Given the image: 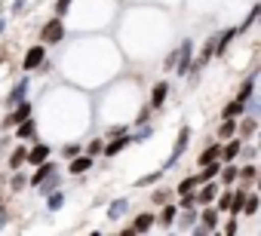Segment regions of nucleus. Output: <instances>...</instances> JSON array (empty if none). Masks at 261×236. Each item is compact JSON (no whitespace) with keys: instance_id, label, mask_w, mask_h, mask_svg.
Wrapping results in <instances>:
<instances>
[{"instance_id":"1","label":"nucleus","mask_w":261,"mask_h":236,"mask_svg":"<svg viewBox=\"0 0 261 236\" xmlns=\"http://www.w3.org/2000/svg\"><path fill=\"white\" fill-rule=\"evenodd\" d=\"M65 40V22L56 16V19H49L43 28H40V43L43 46H56V43H62Z\"/></svg>"},{"instance_id":"2","label":"nucleus","mask_w":261,"mask_h":236,"mask_svg":"<svg viewBox=\"0 0 261 236\" xmlns=\"http://www.w3.org/2000/svg\"><path fill=\"white\" fill-rule=\"evenodd\" d=\"M188 144H191V129H188V126H181V129H178V138H175V148H172L169 160L163 163V172H169V169H172V166L181 160V154L188 151Z\"/></svg>"},{"instance_id":"3","label":"nucleus","mask_w":261,"mask_h":236,"mask_svg":"<svg viewBox=\"0 0 261 236\" xmlns=\"http://www.w3.org/2000/svg\"><path fill=\"white\" fill-rule=\"evenodd\" d=\"M31 110H34V104H31V101H19V104L4 116V123H0V126H4V129H16L22 120H28V116H31Z\"/></svg>"},{"instance_id":"4","label":"nucleus","mask_w":261,"mask_h":236,"mask_svg":"<svg viewBox=\"0 0 261 236\" xmlns=\"http://www.w3.org/2000/svg\"><path fill=\"white\" fill-rule=\"evenodd\" d=\"M46 65V46H28V52H25V58H22V71H40Z\"/></svg>"},{"instance_id":"5","label":"nucleus","mask_w":261,"mask_h":236,"mask_svg":"<svg viewBox=\"0 0 261 236\" xmlns=\"http://www.w3.org/2000/svg\"><path fill=\"white\" fill-rule=\"evenodd\" d=\"M175 62H178V65H175V74H178V77H188V71H194V43H191V40H181Z\"/></svg>"},{"instance_id":"6","label":"nucleus","mask_w":261,"mask_h":236,"mask_svg":"<svg viewBox=\"0 0 261 236\" xmlns=\"http://www.w3.org/2000/svg\"><path fill=\"white\" fill-rule=\"evenodd\" d=\"M218 190H221V184H218V181L197 184V190H194V205H212V202H215V196H218Z\"/></svg>"},{"instance_id":"7","label":"nucleus","mask_w":261,"mask_h":236,"mask_svg":"<svg viewBox=\"0 0 261 236\" xmlns=\"http://www.w3.org/2000/svg\"><path fill=\"white\" fill-rule=\"evenodd\" d=\"M240 148H243V138H227L221 144V154H218V163H237L240 160Z\"/></svg>"},{"instance_id":"8","label":"nucleus","mask_w":261,"mask_h":236,"mask_svg":"<svg viewBox=\"0 0 261 236\" xmlns=\"http://www.w3.org/2000/svg\"><path fill=\"white\" fill-rule=\"evenodd\" d=\"M129 144H133V135H114L111 141H105L101 154H105V157H117V154H123Z\"/></svg>"},{"instance_id":"9","label":"nucleus","mask_w":261,"mask_h":236,"mask_svg":"<svg viewBox=\"0 0 261 236\" xmlns=\"http://www.w3.org/2000/svg\"><path fill=\"white\" fill-rule=\"evenodd\" d=\"M56 172H59V169H56V163H49V160H46V163H40V166L31 172V178H28V187H40V184H43L49 175H56Z\"/></svg>"},{"instance_id":"10","label":"nucleus","mask_w":261,"mask_h":236,"mask_svg":"<svg viewBox=\"0 0 261 236\" xmlns=\"http://www.w3.org/2000/svg\"><path fill=\"white\" fill-rule=\"evenodd\" d=\"M218 218H221V212H215V205H203V212H197V224L206 227L209 233L218 227Z\"/></svg>"},{"instance_id":"11","label":"nucleus","mask_w":261,"mask_h":236,"mask_svg":"<svg viewBox=\"0 0 261 236\" xmlns=\"http://www.w3.org/2000/svg\"><path fill=\"white\" fill-rule=\"evenodd\" d=\"M237 37H240L237 25H233V28H224V31H221L218 37H215V55H224V52H227V46H230V43H233Z\"/></svg>"},{"instance_id":"12","label":"nucleus","mask_w":261,"mask_h":236,"mask_svg":"<svg viewBox=\"0 0 261 236\" xmlns=\"http://www.w3.org/2000/svg\"><path fill=\"white\" fill-rule=\"evenodd\" d=\"M166 98H169V83L166 80H160V83H154V89H151V110H157V107H163L166 104Z\"/></svg>"},{"instance_id":"13","label":"nucleus","mask_w":261,"mask_h":236,"mask_svg":"<svg viewBox=\"0 0 261 236\" xmlns=\"http://www.w3.org/2000/svg\"><path fill=\"white\" fill-rule=\"evenodd\" d=\"M49 154H53V148H49V144H40V141H37V144H34V148H31V151L25 154V160H28L31 166H40V163H46V160H49Z\"/></svg>"},{"instance_id":"14","label":"nucleus","mask_w":261,"mask_h":236,"mask_svg":"<svg viewBox=\"0 0 261 236\" xmlns=\"http://www.w3.org/2000/svg\"><path fill=\"white\" fill-rule=\"evenodd\" d=\"M240 116H246V104L237 101V98H230L224 104V110H221V120H240Z\"/></svg>"},{"instance_id":"15","label":"nucleus","mask_w":261,"mask_h":236,"mask_svg":"<svg viewBox=\"0 0 261 236\" xmlns=\"http://www.w3.org/2000/svg\"><path fill=\"white\" fill-rule=\"evenodd\" d=\"M92 166H95V160H92V157H86V154H80V157H74V160H71L68 172H71V175H86Z\"/></svg>"},{"instance_id":"16","label":"nucleus","mask_w":261,"mask_h":236,"mask_svg":"<svg viewBox=\"0 0 261 236\" xmlns=\"http://www.w3.org/2000/svg\"><path fill=\"white\" fill-rule=\"evenodd\" d=\"M237 172H240L237 163H221V169H218V181H221L224 187H233V184H237Z\"/></svg>"},{"instance_id":"17","label":"nucleus","mask_w":261,"mask_h":236,"mask_svg":"<svg viewBox=\"0 0 261 236\" xmlns=\"http://www.w3.org/2000/svg\"><path fill=\"white\" fill-rule=\"evenodd\" d=\"M25 95H28V77H22L13 89H10V98H7V104L10 107H16L19 101H25Z\"/></svg>"},{"instance_id":"18","label":"nucleus","mask_w":261,"mask_h":236,"mask_svg":"<svg viewBox=\"0 0 261 236\" xmlns=\"http://www.w3.org/2000/svg\"><path fill=\"white\" fill-rule=\"evenodd\" d=\"M175 218H178V205H172V202H166V205H163V212H160V215H154V224H163V227H172V224H175Z\"/></svg>"},{"instance_id":"19","label":"nucleus","mask_w":261,"mask_h":236,"mask_svg":"<svg viewBox=\"0 0 261 236\" xmlns=\"http://www.w3.org/2000/svg\"><path fill=\"white\" fill-rule=\"evenodd\" d=\"M126 212H129V199H126V196H123V199H114V202L108 205V221H120Z\"/></svg>"},{"instance_id":"20","label":"nucleus","mask_w":261,"mask_h":236,"mask_svg":"<svg viewBox=\"0 0 261 236\" xmlns=\"http://www.w3.org/2000/svg\"><path fill=\"white\" fill-rule=\"evenodd\" d=\"M255 129H258V120H255L252 113H249V116H243V123L237 120V138H249Z\"/></svg>"},{"instance_id":"21","label":"nucleus","mask_w":261,"mask_h":236,"mask_svg":"<svg viewBox=\"0 0 261 236\" xmlns=\"http://www.w3.org/2000/svg\"><path fill=\"white\" fill-rule=\"evenodd\" d=\"M65 202H68V193H65L62 187H59V190H53V193H46V209H49V212H59Z\"/></svg>"},{"instance_id":"22","label":"nucleus","mask_w":261,"mask_h":236,"mask_svg":"<svg viewBox=\"0 0 261 236\" xmlns=\"http://www.w3.org/2000/svg\"><path fill=\"white\" fill-rule=\"evenodd\" d=\"M151 227H154V215H151V212H142V215H139V218L133 221V230H136L139 236H145V233H148Z\"/></svg>"},{"instance_id":"23","label":"nucleus","mask_w":261,"mask_h":236,"mask_svg":"<svg viewBox=\"0 0 261 236\" xmlns=\"http://www.w3.org/2000/svg\"><path fill=\"white\" fill-rule=\"evenodd\" d=\"M34 135H37V120H31V116L16 126V138H34Z\"/></svg>"},{"instance_id":"24","label":"nucleus","mask_w":261,"mask_h":236,"mask_svg":"<svg viewBox=\"0 0 261 236\" xmlns=\"http://www.w3.org/2000/svg\"><path fill=\"white\" fill-rule=\"evenodd\" d=\"M252 92H255V74H249L246 80H243V86H240V92H237V101H252Z\"/></svg>"},{"instance_id":"25","label":"nucleus","mask_w":261,"mask_h":236,"mask_svg":"<svg viewBox=\"0 0 261 236\" xmlns=\"http://www.w3.org/2000/svg\"><path fill=\"white\" fill-rule=\"evenodd\" d=\"M218 154H221V144H218V141H212L209 148H203V154H200V160H197V163H200V166H209V163H215V160H218Z\"/></svg>"},{"instance_id":"26","label":"nucleus","mask_w":261,"mask_h":236,"mask_svg":"<svg viewBox=\"0 0 261 236\" xmlns=\"http://www.w3.org/2000/svg\"><path fill=\"white\" fill-rule=\"evenodd\" d=\"M175 221H178L181 230H191V227L197 224V209H178V218H175Z\"/></svg>"},{"instance_id":"27","label":"nucleus","mask_w":261,"mask_h":236,"mask_svg":"<svg viewBox=\"0 0 261 236\" xmlns=\"http://www.w3.org/2000/svg\"><path fill=\"white\" fill-rule=\"evenodd\" d=\"M230 199H233V187L218 190V196H215V212H227V209H230Z\"/></svg>"},{"instance_id":"28","label":"nucleus","mask_w":261,"mask_h":236,"mask_svg":"<svg viewBox=\"0 0 261 236\" xmlns=\"http://www.w3.org/2000/svg\"><path fill=\"white\" fill-rule=\"evenodd\" d=\"M218 141H227V138H233L237 135V120H221V126H218Z\"/></svg>"},{"instance_id":"29","label":"nucleus","mask_w":261,"mask_h":236,"mask_svg":"<svg viewBox=\"0 0 261 236\" xmlns=\"http://www.w3.org/2000/svg\"><path fill=\"white\" fill-rule=\"evenodd\" d=\"M246 193H249V190H233V199H230V209H227V212H230V218H237V215L243 212V202H246Z\"/></svg>"},{"instance_id":"30","label":"nucleus","mask_w":261,"mask_h":236,"mask_svg":"<svg viewBox=\"0 0 261 236\" xmlns=\"http://www.w3.org/2000/svg\"><path fill=\"white\" fill-rule=\"evenodd\" d=\"M25 154H28V148H25V144H19V148L10 154V169H13V172H19V166L25 163Z\"/></svg>"},{"instance_id":"31","label":"nucleus","mask_w":261,"mask_h":236,"mask_svg":"<svg viewBox=\"0 0 261 236\" xmlns=\"http://www.w3.org/2000/svg\"><path fill=\"white\" fill-rule=\"evenodd\" d=\"M194 190H197V178H194V175L185 178V181H178V187H175L178 196H194Z\"/></svg>"},{"instance_id":"32","label":"nucleus","mask_w":261,"mask_h":236,"mask_svg":"<svg viewBox=\"0 0 261 236\" xmlns=\"http://www.w3.org/2000/svg\"><path fill=\"white\" fill-rule=\"evenodd\" d=\"M59 184H62V175L56 172V175H49V178H46V181H43V184H40L37 190H40V193L46 196V193H53V190H59Z\"/></svg>"},{"instance_id":"33","label":"nucleus","mask_w":261,"mask_h":236,"mask_svg":"<svg viewBox=\"0 0 261 236\" xmlns=\"http://www.w3.org/2000/svg\"><path fill=\"white\" fill-rule=\"evenodd\" d=\"M258 13H261V7H258V4H255V7H252V10H249V16H246V22H243V25H240V28H237V31H240V34H246V31H249V28H252V25H255V19H258Z\"/></svg>"},{"instance_id":"34","label":"nucleus","mask_w":261,"mask_h":236,"mask_svg":"<svg viewBox=\"0 0 261 236\" xmlns=\"http://www.w3.org/2000/svg\"><path fill=\"white\" fill-rule=\"evenodd\" d=\"M258 212V193H246V202H243V215H255Z\"/></svg>"},{"instance_id":"35","label":"nucleus","mask_w":261,"mask_h":236,"mask_svg":"<svg viewBox=\"0 0 261 236\" xmlns=\"http://www.w3.org/2000/svg\"><path fill=\"white\" fill-rule=\"evenodd\" d=\"M255 175H258V166H255V163H249V166H243V169L237 172V181H252Z\"/></svg>"},{"instance_id":"36","label":"nucleus","mask_w":261,"mask_h":236,"mask_svg":"<svg viewBox=\"0 0 261 236\" xmlns=\"http://www.w3.org/2000/svg\"><path fill=\"white\" fill-rule=\"evenodd\" d=\"M163 175H166V172H163V169H157V172H151V175H145V178H139V181H136V187H148V184H154V181H160Z\"/></svg>"},{"instance_id":"37","label":"nucleus","mask_w":261,"mask_h":236,"mask_svg":"<svg viewBox=\"0 0 261 236\" xmlns=\"http://www.w3.org/2000/svg\"><path fill=\"white\" fill-rule=\"evenodd\" d=\"M151 202H154V205H166V202H169V190H163V187L154 190V193H151Z\"/></svg>"},{"instance_id":"38","label":"nucleus","mask_w":261,"mask_h":236,"mask_svg":"<svg viewBox=\"0 0 261 236\" xmlns=\"http://www.w3.org/2000/svg\"><path fill=\"white\" fill-rule=\"evenodd\" d=\"M101 148H105V141H101V138H95V141H89V148H86V157H92V160H95V157L101 154Z\"/></svg>"},{"instance_id":"39","label":"nucleus","mask_w":261,"mask_h":236,"mask_svg":"<svg viewBox=\"0 0 261 236\" xmlns=\"http://www.w3.org/2000/svg\"><path fill=\"white\" fill-rule=\"evenodd\" d=\"M80 154H83L80 144H65V148H62V157H68V160H74V157H80Z\"/></svg>"},{"instance_id":"40","label":"nucleus","mask_w":261,"mask_h":236,"mask_svg":"<svg viewBox=\"0 0 261 236\" xmlns=\"http://www.w3.org/2000/svg\"><path fill=\"white\" fill-rule=\"evenodd\" d=\"M71 7H74V0H56V16L62 19V16L71 10Z\"/></svg>"},{"instance_id":"41","label":"nucleus","mask_w":261,"mask_h":236,"mask_svg":"<svg viewBox=\"0 0 261 236\" xmlns=\"http://www.w3.org/2000/svg\"><path fill=\"white\" fill-rule=\"evenodd\" d=\"M237 230H240V224H237V218H230V221L224 224V233H221V236H237Z\"/></svg>"},{"instance_id":"42","label":"nucleus","mask_w":261,"mask_h":236,"mask_svg":"<svg viewBox=\"0 0 261 236\" xmlns=\"http://www.w3.org/2000/svg\"><path fill=\"white\" fill-rule=\"evenodd\" d=\"M25 184H28V178H25V175H19V172H16V175H13V190H22V187H25Z\"/></svg>"},{"instance_id":"43","label":"nucleus","mask_w":261,"mask_h":236,"mask_svg":"<svg viewBox=\"0 0 261 236\" xmlns=\"http://www.w3.org/2000/svg\"><path fill=\"white\" fill-rule=\"evenodd\" d=\"M25 4H28V0H13V4H10V7H13V13H16V16H19V13H22V10H25Z\"/></svg>"},{"instance_id":"44","label":"nucleus","mask_w":261,"mask_h":236,"mask_svg":"<svg viewBox=\"0 0 261 236\" xmlns=\"http://www.w3.org/2000/svg\"><path fill=\"white\" fill-rule=\"evenodd\" d=\"M4 34H7V19L0 16V37H4Z\"/></svg>"},{"instance_id":"45","label":"nucleus","mask_w":261,"mask_h":236,"mask_svg":"<svg viewBox=\"0 0 261 236\" xmlns=\"http://www.w3.org/2000/svg\"><path fill=\"white\" fill-rule=\"evenodd\" d=\"M4 227H7V212L0 209V230H4Z\"/></svg>"},{"instance_id":"46","label":"nucleus","mask_w":261,"mask_h":236,"mask_svg":"<svg viewBox=\"0 0 261 236\" xmlns=\"http://www.w3.org/2000/svg\"><path fill=\"white\" fill-rule=\"evenodd\" d=\"M120 236H139V233H136V230H133V227H129V230H123V233H120Z\"/></svg>"},{"instance_id":"47","label":"nucleus","mask_w":261,"mask_h":236,"mask_svg":"<svg viewBox=\"0 0 261 236\" xmlns=\"http://www.w3.org/2000/svg\"><path fill=\"white\" fill-rule=\"evenodd\" d=\"M89 236H101V233H98V230H92V233H89Z\"/></svg>"},{"instance_id":"48","label":"nucleus","mask_w":261,"mask_h":236,"mask_svg":"<svg viewBox=\"0 0 261 236\" xmlns=\"http://www.w3.org/2000/svg\"><path fill=\"white\" fill-rule=\"evenodd\" d=\"M209 236H221V233H215V230H212V233H209Z\"/></svg>"}]
</instances>
